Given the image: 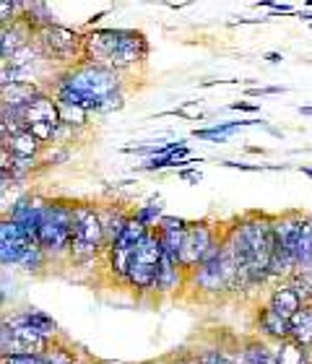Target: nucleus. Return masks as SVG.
<instances>
[{"label": "nucleus", "instance_id": "obj_1", "mask_svg": "<svg viewBox=\"0 0 312 364\" xmlns=\"http://www.w3.org/2000/svg\"><path fill=\"white\" fill-rule=\"evenodd\" d=\"M53 97L58 105L81 107L89 114H112L125 107V81L122 73L81 60L58 70L53 78Z\"/></svg>", "mask_w": 312, "mask_h": 364}, {"label": "nucleus", "instance_id": "obj_2", "mask_svg": "<svg viewBox=\"0 0 312 364\" xmlns=\"http://www.w3.org/2000/svg\"><path fill=\"white\" fill-rule=\"evenodd\" d=\"M224 242L232 250L242 289L263 287L271 281V258H274V216L250 211L240 216L232 227L224 229Z\"/></svg>", "mask_w": 312, "mask_h": 364}, {"label": "nucleus", "instance_id": "obj_3", "mask_svg": "<svg viewBox=\"0 0 312 364\" xmlns=\"http://www.w3.org/2000/svg\"><path fill=\"white\" fill-rule=\"evenodd\" d=\"M149 58V39L138 29H94L84 34V63L128 73Z\"/></svg>", "mask_w": 312, "mask_h": 364}, {"label": "nucleus", "instance_id": "obj_4", "mask_svg": "<svg viewBox=\"0 0 312 364\" xmlns=\"http://www.w3.org/2000/svg\"><path fill=\"white\" fill-rule=\"evenodd\" d=\"M107 255V237L99 205L92 200H73V235H70V266L84 268Z\"/></svg>", "mask_w": 312, "mask_h": 364}, {"label": "nucleus", "instance_id": "obj_5", "mask_svg": "<svg viewBox=\"0 0 312 364\" xmlns=\"http://www.w3.org/2000/svg\"><path fill=\"white\" fill-rule=\"evenodd\" d=\"M70 235H73V200L50 198L45 221L37 235V245L42 247L45 258L70 263Z\"/></svg>", "mask_w": 312, "mask_h": 364}, {"label": "nucleus", "instance_id": "obj_6", "mask_svg": "<svg viewBox=\"0 0 312 364\" xmlns=\"http://www.w3.org/2000/svg\"><path fill=\"white\" fill-rule=\"evenodd\" d=\"M34 42H37V47L42 50L47 60L53 65H60V70L84 60V34L78 29L53 23L47 29H39L34 34Z\"/></svg>", "mask_w": 312, "mask_h": 364}, {"label": "nucleus", "instance_id": "obj_7", "mask_svg": "<svg viewBox=\"0 0 312 364\" xmlns=\"http://www.w3.org/2000/svg\"><path fill=\"white\" fill-rule=\"evenodd\" d=\"M161 255H164V247H161L159 232L149 229V235L144 237V242L138 245L136 255L130 260L125 287H130L138 294H154L156 276H159V266H161Z\"/></svg>", "mask_w": 312, "mask_h": 364}, {"label": "nucleus", "instance_id": "obj_8", "mask_svg": "<svg viewBox=\"0 0 312 364\" xmlns=\"http://www.w3.org/2000/svg\"><path fill=\"white\" fill-rule=\"evenodd\" d=\"M23 122H26V130H31L34 136L42 141V144H55V138L63 128V117H60V105L53 94H39L34 102H31L26 109H23Z\"/></svg>", "mask_w": 312, "mask_h": 364}, {"label": "nucleus", "instance_id": "obj_9", "mask_svg": "<svg viewBox=\"0 0 312 364\" xmlns=\"http://www.w3.org/2000/svg\"><path fill=\"white\" fill-rule=\"evenodd\" d=\"M149 235V229L141 224V221L136 219V216H130L128 227H125V232L120 235V240L107 250V271H109V276H112L117 284H125V279H128V268H130V260H133V255H136L138 245L144 242V237Z\"/></svg>", "mask_w": 312, "mask_h": 364}, {"label": "nucleus", "instance_id": "obj_10", "mask_svg": "<svg viewBox=\"0 0 312 364\" xmlns=\"http://www.w3.org/2000/svg\"><path fill=\"white\" fill-rule=\"evenodd\" d=\"M53 338L37 333L34 328L26 326H11L3 320V331H0V354L6 357H45L50 349Z\"/></svg>", "mask_w": 312, "mask_h": 364}, {"label": "nucleus", "instance_id": "obj_11", "mask_svg": "<svg viewBox=\"0 0 312 364\" xmlns=\"http://www.w3.org/2000/svg\"><path fill=\"white\" fill-rule=\"evenodd\" d=\"M221 240V232L208 221H190L185 229L183 250H180V263L185 271H193L208 258V252L213 250V245Z\"/></svg>", "mask_w": 312, "mask_h": 364}, {"label": "nucleus", "instance_id": "obj_12", "mask_svg": "<svg viewBox=\"0 0 312 364\" xmlns=\"http://www.w3.org/2000/svg\"><path fill=\"white\" fill-rule=\"evenodd\" d=\"M37 247L39 245L34 237L26 235L16 221L3 216V221H0V263H3V266L21 268L23 260L29 258Z\"/></svg>", "mask_w": 312, "mask_h": 364}, {"label": "nucleus", "instance_id": "obj_13", "mask_svg": "<svg viewBox=\"0 0 312 364\" xmlns=\"http://www.w3.org/2000/svg\"><path fill=\"white\" fill-rule=\"evenodd\" d=\"M47 205H50V198L39 196V193H26V196L16 198L14 205H11V213H6V216L11 221H16L26 235L37 240L39 227L45 221Z\"/></svg>", "mask_w": 312, "mask_h": 364}, {"label": "nucleus", "instance_id": "obj_14", "mask_svg": "<svg viewBox=\"0 0 312 364\" xmlns=\"http://www.w3.org/2000/svg\"><path fill=\"white\" fill-rule=\"evenodd\" d=\"M302 221H305L302 211H284L274 216V252H284V255H291L297 260Z\"/></svg>", "mask_w": 312, "mask_h": 364}, {"label": "nucleus", "instance_id": "obj_15", "mask_svg": "<svg viewBox=\"0 0 312 364\" xmlns=\"http://www.w3.org/2000/svg\"><path fill=\"white\" fill-rule=\"evenodd\" d=\"M188 289V271L183 268V263L172 255H161V266L159 276H156V287H154V294L159 296H172L177 291Z\"/></svg>", "mask_w": 312, "mask_h": 364}, {"label": "nucleus", "instance_id": "obj_16", "mask_svg": "<svg viewBox=\"0 0 312 364\" xmlns=\"http://www.w3.org/2000/svg\"><path fill=\"white\" fill-rule=\"evenodd\" d=\"M0 149H8V151H11V156H14V159H18V161L37 164L39 156H42V151H45V144H42V141H39L31 130H18V133H14L8 141H3V144H0Z\"/></svg>", "mask_w": 312, "mask_h": 364}, {"label": "nucleus", "instance_id": "obj_17", "mask_svg": "<svg viewBox=\"0 0 312 364\" xmlns=\"http://www.w3.org/2000/svg\"><path fill=\"white\" fill-rule=\"evenodd\" d=\"M255 331L260 338H266L271 343H284L289 341V320H284L281 315H276L274 310H268L266 304L255 312Z\"/></svg>", "mask_w": 312, "mask_h": 364}, {"label": "nucleus", "instance_id": "obj_18", "mask_svg": "<svg viewBox=\"0 0 312 364\" xmlns=\"http://www.w3.org/2000/svg\"><path fill=\"white\" fill-rule=\"evenodd\" d=\"M302 304L305 302H302V296L297 294V289L291 287L289 281H281V284L268 294L266 307L268 310H274L276 315H281L284 320H291L299 310H302Z\"/></svg>", "mask_w": 312, "mask_h": 364}, {"label": "nucleus", "instance_id": "obj_19", "mask_svg": "<svg viewBox=\"0 0 312 364\" xmlns=\"http://www.w3.org/2000/svg\"><path fill=\"white\" fill-rule=\"evenodd\" d=\"M29 42H34V31L23 21L3 26V29H0V58H3V63L11 60L16 53H21Z\"/></svg>", "mask_w": 312, "mask_h": 364}, {"label": "nucleus", "instance_id": "obj_20", "mask_svg": "<svg viewBox=\"0 0 312 364\" xmlns=\"http://www.w3.org/2000/svg\"><path fill=\"white\" fill-rule=\"evenodd\" d=\"M99 216H102V227H104V237H107V250L112 247L120 235L128 227L130 216H133V208H122L117 203H104L99 205Z\"/></svg>", "mask_w": 312, "mask_h": 364}, {"label": "nucleus", "instance_id": "obj_21", "mask_svg": "<svg viewBox=\"0 0 312 364\" xmlns=\"http://www.w3.org/2000/svg\"><path fill=\"white\" fill-rule=\"evenodd\" d=\"M6 323L11 326H26V328H34L37 333L47 336V338H58V323H55L53 315H47V312L37 310V307H29V310L23 312H16L11 318H6Z\"/></svg>", "mask_w": 312, "mask_h": 364}, {"label": "nucleus", "instance_id": "obj_22", "mask_svg": "<svg viewBox=\"0 0 312 364\" xmlns=\"http://www.w3.org/2000/svg\"><path fill=\"white\" fill-rule=\"evenodd\" d=\"M242 364H279V349L276 343L266 338H250L242 341Z\"/></svg>", "mask_w": 312, "mask_h": 364}, {"label": "nucleus", "instance_id": "obj_23", "mask_svg": "<svg viewBox=\"0 0 312 364\" xmlns=\"http://www.w3.org/2000/svg\"><path fill=\"white\" fill-rule=\"evenodd\" d=\"M0 91H3V107L8 109H26L39 94H45V89L37 84H14Z\"/></svg>", "mask_w": 312, "mask_h": 364}, {"label": "nucleus", "instance_id": "obj_24", "mask_svg": "<svg viewBox=\"0 0 312 364\" xmlns=\"http://www.w3.org/2000/svg\"><path fill=\"white\" fill-rule=\"evenodd\" d=\"M289 341L312 349V302L302 304V310L289 320Z\"/></svg>", "mask_w": 312, "mask_h": 364}, {"label": "nucleus", "instance_id": "obj_25", "mask_svg": "<svg viewBox=\"0 0 312 364\" xmlns=\"http://www.w3.org/2000/svg\"><path fill=\"white\" fill-rule=\"evenodd\" d=\"M21 21L26 23L34 34H37L39 29H47V26L58 23V21H55L53 11H50V6H47V3H39V0H34V3H23Z\"/></svg>", "mask_w": 312, "mask_h": 364}, {"label": "nucleus", "instance_id": "obj_26", "mask_svg": "<svg viewBox=\"0 0 312 364\" xmlns=\"http://www.w3.org/2000/svg\"><path fill=\"white\" fill-rule=\"evenodd\" d=\"M279 349V364H312V349L299 346L294 341L276 343Z\"/></svg>", "mask_w": 312, "mask_h": 364}, {"label": "nucleus", "instance_id": "obj_27", "mask_svg": "<svg viewBox=\"0 0 312 364\" xmlns=\"http://www.w3.org/2000/svg\"><path fill=\"white\" fill-rule=\"evenodd\" d=\"M133 216H136V219L141 221L146 229H156V227H159V221L164 219L161 200H159V198H154V200H149V203L138 205V208H133Z\"/></svg>", "mask_w": 312, "mask_h": 364}, {"label": "nucleus", "instance_id": "obj_28", "mask_svg": "<svg viewBox=\"0 0 312 364\" xmlns=\"http://www.w3.org/2000/svg\"><path fill=\"white\" fill-rule=\"evenodd\" d=\"M297 263H299V268H305V266H310V263H312V213H305V221H302Z\"/></svg>", "mask_w": 312, "mask_h": 364}, {"label": "nucleus", "instance_id": "obj_29", "mask_svg": "<svg viewBox=\"0 0 312 364\" xmlns=\"http://www.w3.org/2000/svg\"><path fill=\"white\" fill-rule=\"evenodd\" d=\"M78 354L73 349H70L68 343H63L55 338L53 343H50V349L45 351V362L47 364H78Z\"/></svg>", "mask_w": 312, "mask_h": 364}, {"label": "nucleus", "instance_id": "obj_30", "mask_svg": "<svg viewBox=\"0 0 312 364\" xmlns=\"http://www.w3.org/2000/svg\"><path fill=\"white\" fill-rule=\"evenodd\" d=\"M161 240V247L167 255L180 260V250H183V240H185V229H156Z\"/></svg>", "mask_w": 312, "mask_h": 364}, {"label": "nucleus", "instance_id": "obj_31", "mask_svg": "<svg viewBox=\"0 0 312 364\" xmlns=\"http://www.w3.org/2000/svg\"><path fill=\"white\" fill-rule=\"evenodd\" d=\"M289 284L297 289V294L302 296V302L310 304L312 302V263L305 268H299V271L289 279Z\"/></svg>", "mask_w": 312, "mask_h": 364}, {"label": "nucleus", "instance_id": "obj_32", "mask_svg": "<svg viewBox=\"0 0 312 364\" xmlns=\"http://www.w3.org/2000/svg\"><path fill=\"white\" fill-rule=\"evenodd\" d=\"M60 117H63V125H65V128L76 130V128H86L92 114L86 112V109H81V107L60 105Z\"/></svg>", "mask_w": 312, "mask_h": 364}, {"label": "nucleus", "instance_id": "obj_33", "mask_svg": "<svg viewBox=\"0 0 312 364\" xmlns=\"http://www.w3.org/2000/svg\"><path fill=\"white\" fill-rule=\"evenodd\" d=\"M195 359L198 364H235L232 359L219 349V346H211V349H200L195 351Z\"/></svg>", "mask_w": 312, "mask_h": 364}, {"label": "nucleus", "instance_id": "obj_34", "mask_svg": "<svg viewBox=\"0 0 312 364\" xmlns=\"http://www.w3.org/2000/svg\"><path fill=\"white\" fill-rule=\"evenodd\" d=\"M167 167H172V156H149L141 169H146V172H156V169H167Z\"/></svg>", "mask_w": 312, "mask_h": 364}, {"label": "nucleus", "instance_id": "obj_35", "mask_svg": "<svg viewBox=\"0 0 312 364\" xmlns=\"http://www.w3.org/2000/svg\"><path fill=\"white\" fill-rule=\"evenodd\" d=\"M255 6H263V8H268V11H271V14H274V16H279V14H281V16H291V14H294V8H291L289 6V3H274V0H266V3H255Z\"/></svg>", "mask_w": 312, "mask_h": 364}, {"label": "nucleus", "instance_id": "obj_36", "mask_svg": "<svg viewBox=\"0 0 312 364\" xmlns=\"http://www.w3.org/2000/svg\"><path fill=\"white\" fill-rule=\"evenodd\" d=\"M224 167L229 169H240V172H263V169H271V167H263V164H242V161H221Z\"/></svg>", "mask_w": 312, "mask_h": 364}, {"label": "nucleus", "instance_id": "obj_37", "mask_svg": "<svg viewBox=\"0 0 312 364\" xmlns=\"http://www.w3.org/2000/svg\"><path fill=\"white\" fill-rule=\"evenodd\" d=\"M281 91H284V86H260V89L252 86V89H247L244 94H247V97H263V94H281Z\"/></svg>", "mask_w": 312, "mask_h": 364}, {"label": "nucleus", "instance_id": "obj_38", "mask_svg": "<svg viewBox=\"0 0 312 364\" xmlns=\"http://www.w3.org/2000/svg\"><path fill=\"white\" fill-rule=\"evenodd\" d=\"M159 364H198V359H195V351H193V354H177V357H169Z\"/></svg>", "mask_w": 312, "mask_h": 364}, {"label": "nucleus", "instance_id": "obj_39", "mask_svg": "<svg viewBox=\"0 0 312 364\" xmlns=\"http://www.w3.org/2000/svg\"><path fill=\"white\" fill-rule=\"evenodd\" d=\"M3 364H47L45 357H6Z\"/></svg>", "mask_w": 312, "mask_h": 364}, {"label": "nucleus", "instance_id": "obj_40", "mask_svg": "<svg viewBox=\"0 0 312 364\" xmlns=\"http://www.w3.org/2000/svg\"><path fill=\"white\" fill-rule=\"evenodd\" d=\"M229 109H237V112H258L260 105L258 102H232Z\"/></svg>", "mask_w": 312, "mask_h": 364}, {"label": "nucleus", "instance_id": "obj_41", "mask_svg": "<svg viewBox=\"0 0 312 364\" xmlns=\"http://www.w3.org/2000/svg\"><path fill=\"white\" fill-rule=\"evenodd\" d=\"M180 180H188V182H193V185H198V182L203 180V175H200L198 169H183V172H180Z\"/></svg>", "mask_w": 312, "mask_h": 364}, {"label": "nucleus", "instance_id": "obj_42", "mask_svg": "<svg viewBox=\"0 0 312 364\" xmlns=\"http://www.w3.org/2000/svg\"><path fill=\"white\" fill-rule=\"evenodd\" d=\"M266 60H268V63H281L284 58H281L279 53H266Z\"/></svg>", "mask_w": 312, "mask_h": 364}, {"label": "nucleus", "instance_id": "obj_43", "mask_svg": "<svg viewBox=\"0 0 312 364\" xmlns=\"http://www.w3.org/2000/svg\"><path fill=\"white\" fill-rule=\"evenodd\" d=\"M104 16H107V11H99V14H97V16H92V18H89V26H94V23H97V21H102Z\"/></svg>", "mask_w": 312, "mask_h": 364}, {"label": "nucleus", "instance_id": "obj_44", "mask_svg": "<svg viewBox=\"0 0 312 364\" xmlns=\"http://www.w3.org/2000/svg\"><path fill=\"white\" fill-rule=\"evenodd\" d=\"M297 18H302V21L312 23V14H305V11H299V14H297Z\"/></svg>", "mask_w": 312, "mask_h": 364}, {"label": "nucleus", "instance_id": "obj_45", "mask_svg": "<svg viewBox=\"0 0 312 364\" xmlns=\"http://www.w3.org/2000/svg\"><path fill=\"white\" fill-rule=\"evenodd\" d=\"M299 112H302V114H312V107H299Z\"/></svg>", "mask_w": 312, "mask_h": 364}, {"label": "nucleus", "instance_id": "obj_46", "mask_svg": "<svg viewBox=\"0 0 312 364\" xmlns=\"http://www.w3.org/2000/svg\"><path fill=\"white\" fill-rule=\"evenodd\" d=\"M302 175H307V177H312V169H310V167H302Z\"/></svg>", "mask_w": 312, "mask_h": 364}, {"label": "nucleus", "instance_id": "obj_47", "mask_svg": "<svg viewBox=\"0 0 312 364\" xmlns=\"http://www.w3.org/2000/svg\"><path fill=\"white\" fill-rule=\"evenodd\" d=\"M310 29H312V23H310Z\"/></svg>", "mask_w": 312, "mask_h": 364}]
</instances>
